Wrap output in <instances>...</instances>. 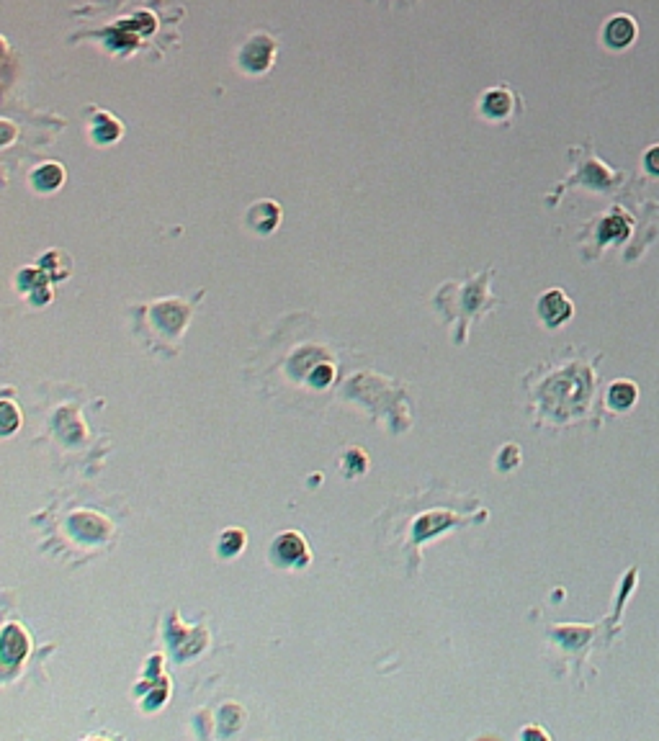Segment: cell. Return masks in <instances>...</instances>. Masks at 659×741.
Listing matches in <instances>:
<instances>
[{
	"label": "cell",
	"instance_id": "277c9868",
	"mask_svg": "<svg viewBox=\"0 0 659 741\" xmlns=\"http://www.w3.org/2000/svg\"><path fill=\"white\" fill-rule=\"evenodd\" d=\"M62 180H65V173H62V168L57 163H46L31 173L34 188H39V190H54Z\"/></svg>",
	"mask_w": 659,
	"mask_h": 741
},
{
	"label": "cell",
	"instance_id": "7c38bea8",
	"mask_svg": "<svg viewBox=\"0 0 659 741\" xmlns=\"http://www.w3.org/2000/svg\"><path fill=\"white\" fill-rule=\"evenodd\" d=\"M16 422H19V417H16L14 404H11V402H3V433L6 435L14 433Z\"/></svg>",
	"mask_w": 659,
	"mask_h": 741
},
{
	"label": "cell",
	"instance_id": "6da1fadb",
	"mask_svg": "<svg viewBox=\"0 0 659 741\" xmlns=\"http://www.w3.org/2000/svg\"><path fill=\"white\" fill-rule=\"evenodd\" d=\"M270 561L276 566H304L310 561V548L297 531L278 533L270 543Z\"/></svg>",
	"mask_w": 659,
	"mask_h": 741
},
{
	"label": "cell",
	"instance_id": "8992f818",
	"mask_svg": "<svg viewBox=\"0 0 659 741\" xmlns=\"http://www.w3.org/2000/svg\"><path fill=\"white\" fill-rule=\"evenodd\" d=\"M278 222V206L273 201H260L250 214V224L257 232H270Z\"/></svg>",
	"mask_w": 659,
	"mask_h": 741
},
{
	"label": "cell",
	"instance_id": "3957f363",
	"mask_svg": "<svg viewBox=\"0 0 659 741\" xmlns=\"http://www.w3.org/2000/svg\"><path fill=\"white\" fill-rule=\"evenodd\" d=\"M538 312H541V317H543L546 324L556 327V324H561V322L572 315V304H569L559 291H548V294L538 302Z\"/></svg>",
	"mask_w": 659,
	"mask_h": 741
},
{
	"label": "cell",
	"instance_id": "5b68a950",
	"mask_svg": "<svg viewBox=\"0 0 659 741\" xmlns=\"http://www.w3.org/2000/svg\"><path fill=\"white\" fill-rule=\"evenodd\" d=\"M242 62L252 70H263L270 62V39H252L250 44L245 46Z\"/></svg>",
	"mask_w": 659,
	"mask_h": 741
},
{
	"label": "cell",
	"instance_id": "52a82bcc",
	"mask_svg": "<svg viewBox=\"0 0 659 741\" xmlns=\"http://www.w3.org/2000/svg\"><path fill=\"white\" fill-rule=\"evenodd\" d=\"M633 34H636V29H633L631 19L618 16V19H613L611 24H608L606 39H608V44H613V46H626L628 41L633 39Z\"/></svg>",
	"mask_w": 659,
	"mask_h": 741
},
{
	"label": "cell",
	"instance_id": "8fae6325",
	"mask_svg": "<svg viewBox=\"0 0 659 741\" xmlns=\"http://www.w3.org/2000/svg\"><path fill=\"white\" fill-rule=\"evenodd\" d=\"M332 376H335L332 366H330V363H320V366H315V371L310 374V384L315 389H325L330 381H332Z\"/></svg>",
	"mask_w": 659,
	"mask_h": 741
},
{
	"label": "cell",
	"instance_id": "30bf717a",
	"mask_svg": "<svg viewBox=\"0 0 659 741\" xmlns=\"http://www.w3.org/2000/svg\"><path fill=\"white\" fill-rule=\"evenodd\" d=\"M510 108V96L505 91H489L484 98V111L489 116H502Z\"/></svg>",
	"mask_w": 659,
	"mask_h": 741
},
{
	"label": "cell",
	"instance_id": "9c48e42d",
	"mask_svg": "<svg viewBox=\"0 0 659 741\" xmlns=\"http://www.w3.org/2000/svg\"><path fill=\"white\" fill-rule=\"evenodd\" d=\"M608 399H611V404H613L615 409H628L633 404V399H636V387L628 384V381H618V384L611 387Z\"/></svg>",
	"mask_w": 659,
	"mask_h": 741
},
{
	"label": "cell",
	"instance_id": "ba28073f",
	"mask_svg": "<svg viewBox=\"0 0 659 741\" xmlns=\"http://www.w3.org/2000/svg\"><path fill=\"white\" fill-rule=\"evenodd\" d=\"M242 546H245V533L240 531V528H230V531H225L222 538H219L217 551L222 558H232L242 551Z\"/></svg>",
	"mask_w": 659,
	"mask_h": 741
},
{
	"label": "cell",
	"instance_id": "4fadbf2b",
	"mask_svg": "<svg viewBox=\"0 0 659 741\" xmlns=\"http://www.w3.org/2000/svg\"><path fill=\"white\" fill-rule=\"evenodd\" d=\"M646 168L652 173H659V147H654V150L646 155Z\"/></svg>",
	"mask_w": 659,
	"mask_h": 741
},
{
	"label": "cell",
	"instance_id": "7a4b0ae2",
	"mask_svg": "<svg viewBox=\"0 0 659 741\" xmlns=\"http://www.w3.org/2000/svg\"><path fill=\"white\" fill-rule=\"evenodd\" d=\"M26 654H29L26 630L16 623H8L6 628H3V646H0L3 664H6V667H14V664H19Z\"/></svg>",
	"mask_w": 659,
	"mask_h": 741
}]
</instances>
